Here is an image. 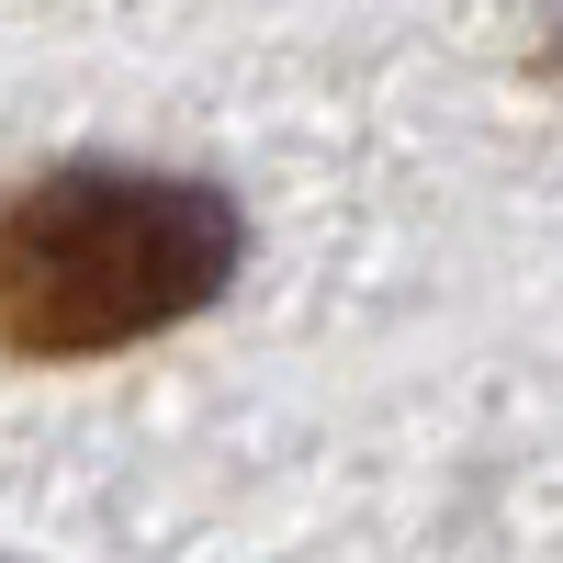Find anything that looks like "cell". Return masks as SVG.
<instances>
[{
  "label": "cell",
  "instance_id": "cell-1",
  "mask_svg": "<svg viewBox=\"0 0 563 563\" xmlns=\"http://www.w3.org/2000/svg\"><path fill=\"white\" fill-rule=\"evenodd\" d=\"M238 271V214L169 169H45L0 203V339L34 361L124 350L180 327Z\"/></svg>",
  "mask_w": 563,
  "mask_h": 563
}]
</instances>
